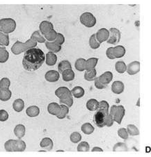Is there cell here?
<instances>
[{"instance_id": "6da1fadb", "label": "cell", "mask_w": 151, "mask_h": 157, "mask_svg": "<svg viewBox=\"0 0 151 157\" xmlns=\"http://www.w3.org/2000/svg\"><path fill=\"white\" fill-rule=\"evenodd\" d=\"M45 61V55L41 49L33 48L25 52L22 66L29 72H33L42 66Z\"/></svg>"}, {"instance_id": "7a4b0ae2", "label": "cell", "mask_w": 151, "mask_h": 157, "mask_svg": "<svg viewBox=\"0 0 151 157\" xmlns=\"http://www.w3.org/2000/svg\"><path fill=\"white\" fill-rule=\"evenodd\" d=\"M37 41H36L32 36L27 40L25 43H22L19 40H17L14 44V45L11 48L12 53L15 55H19L20 54L25 52L28 49L31 48H36L37 46Z\"/></svg>"}, {"instance_id": "3957f363", "label": "cell", "mask_w": 151, "mask_h": 157, "mask_svg": "<svg viewBox=\"0 0 151 157\" xmlns=\"http://www.w3.org/2000/svg\"><path fill=\"white\" fill-rule=\"evenodd\" d=\"M16 22L13 18H2L0 20V32L9 34L16 29Z\"/></svg>"}, {"instance_id": "277c9868", "label": "cell", "mask_w": 151, "mask_h": 157, "mask_svg": "<svg viewBox=\"0 0 151 157\" xmlns=\"http://www.w3.org/2000/svg\"><path fill=\"white\" fill-rule=\"evenodd\" d=\"M109 114L111 115L114 122L121 124L122 120H123L125 114H126V109H125L124 106L122 105H113L110 108V111H109Z\"/></svg>"}, {"instance_id": "5b68a950", "label": "cell", "mask_w": 151, "mask_h": 157, "mask_svg": "<svg viewBox=\"0 0 151 157\" xmlns=\"http://www.w3.org/2000/svg\"><path fill=\"white\" fill-rule=\"evenodd\" d=\"M79 21L82 25L87 28H92L97 23V20L94 15L90 12H85L79 17Z\"/></svg>"}, {"instance_id": "8992f818", "label": "cell", "mask_w": 151, "mask_h": 157, "mask_svg": "<svg viewBox=\"0 0 151 157\" xmlns=\"http://www.w3.org/2000/svg\"><path fill=\"white\" fill-rule=\"evenodd\" d=\"M108 114V113H106L103 110L98 109L96 110L94 116H93V122H94V124L99 128H103L105 127L106 116Z\"/></svg>"}, {"instance_id": "52a82bcc", "label": "cell", "mask_w": 151, "mask_h": 157, "mask_svg": "<svg viewBox=\"0 0 151 157\" xmlns=\"http://www.w3.org/2000/svg\"><path fill=\"white\" fill-rule=\"evenodd\" d=\"M109 36L108 40H106L107 43L111 44H117L120 40H121V31L116 28H110L109 29Z\"/></svg>"}, {"instance_id": "ba28073f", "label": "cell", "mask_w": 151, "mask_h": 157, "mask_svg": "<svg viewBox=\"0 0 151 157\" xmlns=\"http://www.w3.org/2000/svg\"><path fill=\"white\" fill-rule=\"evenodd\" d=\"M55 95L57 98H59V99H64L72 97L70 90L65 86H62V87L57 88L55 90Z\"/></svg>"}, {"instance_id": "9c48e42d", "label": "cell", "mask_w": 151, "mask_h": 157, "mask_svg": "<svg viewBox=\"0 0 151 157\" xmlns=\"http://www.w3.org/2000/svg\"><path fill=\"white\" fill-rule=\"evenodd\" d=\"M52 29H54V25L49 21H42L40 23V25H39V31H40L43 36L46 34L47 33H48L49 31H50Z\"/></svg>"}, {"instance_id": "30bf717a", "label": "cell", "mask_w": 151, "mask_h": 157, "mask_svg": "<svg viewBox=\"0 0 151 157\" xmlns=\"http://www.w3.org/2000/svg\"><path fill=\"white\" fill-rule=\"evenodd\" d=\"M96 39L100 44L108 40L109 36V31L106 28H102L99 29L97 33H95Z\"/></svg>"}, {"instance_id": "8fae6325", "label": "cell", "mask_w": 151, "mask_h": 157, "mask_svg": "<svg viewBox=\"0 0 151 157\" xmlns=\"http://www.w3.org/2000/svg\"><path fill=\"white\" fill-rule=\"evenodd\" d=\"M140 71V63L139 61H132L127 65L126 72L130 75H134Z\"/></svg>"}, {"instance_id": "7c38bea8", "label": "cell", "mask_w": 151, "mask_h": 157, "mask_svg": "<svg viewBox=\"0 0 151 157\" xmlns=\"http://www.w3.org/2000/svg\"><path fill=\"white\" fill-rule=\"evenodd\" d=\"M59 72L58 71H56V70H49L45 75V80L48 82H56L57 81H59Z\"/></svg>"}, {"instance_id": "4fadbf2b", "label": "cell", "mask_w": 151, "mask_h": 157, "mask_svg": "<svg viewBox=\"0 0 151 157\" xmlns=\"http://www.w3.org/2000/svg\"><path fill=\"white\" fill-rule=\"evenodd\" d=\"M26 147L25 142L21 139L13 140V151H24Z\"/></svg>"}, {"instance_id": "5bb4252c", "label": "cell", "mask_w": 151, "mask_h": 157, "mask_svg": "<svg viewBox=\"0 0 151 157\" xmlns=\"http://www.w3.org/2000/svg\"><path fill=\"white\" fill-rule=\"evenodd\" d=\"M124 83L121 81H115L111 85V91L116 95H120L124 91Z\"/></svg>"}, {"instance_id": "9a60e30c", "label": "cell", "mask_w": 151, "mask_h": 157, "mask_svg": "<svg viewBox=\"0 0 151 157\" xmlns=\"http://www.w3.org/2000/svg\"><path fill=\"white\" fill-rule=\"evenodd\" d=\"M98 78L103 84L107 86L113 79V74L110 71H106L98 77Z\"/></svg>"}, {"instance_id": "2e32d148", "label": "cell", "mask_w": 151, "mask_h": 157, "mask_svg": "<svg viewBox=\"0 0 151 157\" xmlns=\"http://www.w3.org/2000/svg\"><path fill=\"white\" fill-rule=\"evenodd\" d=\"M45 46L49 52H53L54 54L58 53V52L61 50V45L56 43L55 41H45Z\"/></svg>"}, {"instance_id": "e0dca14e", "label": "cell", "mask_w": 151, "mask_h": 157, "mask_svg": "<svg viewBox=\"0 0 151 157\" xmlns=\"http://www.w3.org/2000/svg\"><path fill=\"white\" fill-rule=\"evenodd\" d=\"M40 147L46 151H51L54 147L53 141L49 138H44L41 141Z\"/></svg>"}, {"instance_id": "ac0fdd59", "label": "cell", "mask_w": 151, "mask_h": 157, "mask_svg": "<svg viewBox=\"0 0 151 157\" xmlns=\"http://www.w3.org/2000/svg\"><path fill=\"white\" fill-rule=\"evenodd\" d=\"M61 111V106L58 103L52 102L48 106V113L52 116H58Z\"/></svg>"}, {"instance_id": "d6986e66", "label": "cell", "mask_w": 151, "mask_h": 157, "mask_svg": "<svg viewBox=\"0 0 151 157\" xmlns=\"http://www.w3.org/2000/svg\"><path fill=\"white\" fill-rule=\"evenodd\" d=\"M126 53V49L123 45H117L113 48V54L115 59L122 58Z\"/></svg>"}, {"instance_id": "ffe728a7", "label": "cell", "mask_w": 151, "mask_h": 157, "mask_svg": "<svg viewBox=\"0 0 151 157\" xmlns=\"http://www.w3.org/2000/svg\"><path fill=\"white\" fill-rule=\"evenodd\" d=\"M45 63L48 66H53L56 63L57 56L53 52H49L45 55Z\"/></svg>"}, {"instance_id": "44dd1931", "label": "cell", "mask_w": 151, "mask_h": 157, "mask_svg": "<svg viewBox=\"0 0 151 157\" xmlns=\"http://www.w3.org/2000/svg\"><path fill=\"white\" fill-rule=\"evenodd\" d=\"M26 133V128L23 124H17L14 128V133L18 139H22L25 136Z\"/></svg>"}, {"instance_id": "7402d4cb", "label": "cell", "mask_w": 151, "mask_h": 157, "mask_svg": "<svg viewBox=\"0 0 151 157\" xmlns=\"http://www.w3.org/2000/svg\"><path fill=\"white\" fill-rule=\"evenodd\" d=\"M70 92H71L72 95L77 99L82 98L85 94L84 89L81 86H75L72 89V90H70Z\"/></svg>"}, {"instance_id": "603a6c76", "label": "cell", "mask_w": 151, "mask_h": 157, "mask_svg": "<svg viewBox=\"0 0 151 157\" xmlns=\"http://www.w3.org/2000/svg\"><path fill=\"white\" fill-rule=\"evenodd\" d=\"M62 74V78L64 82H71V81L74 80L75 77V75L73 70L72 69L66 70L61 73Z\"/></svg>"}, {"instance_id": "cb8c5ba5", "label": "cell", "mask_w": 151, "mask_h": 157, "mask_svg": "<svg viewBox=\"0 0 151 157\" xmlns=\"http://www.w3.org/2000/svg\"><path fill=\"white\" fill-rule=\"evenodd\" d=\"M26 113L30 117H37L40 114V109L37 106H31L26 110Z\"/></svg>"}, {"instance_id": "d4e9b609", "label": "cell", "mask_w": 151, "mask_h": 157, "mask_svg": "<svg viewBox=\"0 0 151 157\" xmlns=\"http://www.w3.org/2000/svg\"><path fill=\"white\" fill-rule=\"evenodd\" d=\"M98 59L92 57L87 60H86V65H85V70H91L94 69L97 65L98 63Z\"/></svg>"}, {"instance_id": "484cf974", "label": "cell", "mask_w": 151, "mask_h": 157, "mask_svg": "<svg viewBox=\"0 0 151 157\" xmlns=\"http://www.w3.org/2000/svg\"><path fill=\"white\" fill-rule=\"evenodd\" d=\"M12 92L10 89H0V100L2 101H9L11 98Z\"/></svg>"}, {"instance_id": "4316f807", "label": "cell", "mask_w": 151, "mask_h": 157, "mask_svg": "<svg viewBox=\"0 0 151 157\" xmlns=\"http://www.w3.org/2000/svg\"><path fill=\"white\" fill-rule=\"evenodd\" d=\"M25 108V102L22 99H17L13 103V109L15 111L20 113L23 111Z\"/></svg>"}, {"instance_id": "83f0119b", "label": "cell", "mask_w": 151, "mask_h": 157, "mask_svg": "<svg viewBox=\"0 0 151 157\" xmlns=\"http://www.w3.org/2000/svg\"><path fill=\"white\" fill-rule=\"evenodd\" d=\"M9 59V53L6 50V47L0 45V63H4Z\"/></svg>"}, {"instance_id": "f1b7e54d", "label": "cell", "mask_w": 151, "mask_h": 157, "mask_svg": "<svg viewBox=\"0 0 151 157\" xmlns=\"http://www.w3.org/2000/svg\"><path fill=\"white\" fill-rule=\"evenodd\" d=\"M98 105L99 101H98V100H96L95 99H91L87 101L86 106H87V109L88 111H94L98 109Z\"/></svg>"}, {"instance_id": "f546056e", "label": "cell", "mask_w": 151, "mask_h": 157, "mask_svg": "<svg viewBox=\"0 0 151 157\" xmlns=\"http://www.w3.org/2000/svg\"><path fill=\"white\" fill-rule=\"evenodd\" d=\"M69 69H72V65L70 61H67V60L62 61L59 63L58 70L59 73H62L64 71H65V70Z\"/></svg>"}, {"instance_id": "4dcf8cb0", "label": "cell", "mask_w": 151, "mask_h": 157, "mask_svg": "<svg viewBox=\"0 0 151 157\" xmlns=\"http://www.w3.org/2000/svg\"><path fill=\"white\" fill-rule=\"evenodd\" d=\"M96 75H97V71L95 68L91 70H86L84 73V78L88 82H92L96 78Z\"/></svg>"}, {"instance_id": "1f68e13d", "label": "cell", "mask_w": 151, "mask_h": 157, "mask_svg": "<svg viewBox=\"0 0 151 157\" xmlns=\"http://www.w3.org/2000/svg\"><path fill=\"white\" fill-rule=\"evenodd\" d=\"M81 130L83 133H85V134L90 135V134H91L93 132H94L95 129H94V127H93V125L91 124V123L87 122L82 125Z\"/></svg>"}, {"instance_id": "d6a6232c", "label": "cell", "mask_w": 151, "mask_h": 157, "mask_svg": "<svg viewBox=\"0 0 151 157\" xmlns=\"http://www.w3.org/2000/svg\"><path fill=\"white\" fill-rule=\"evenodd\" d=\"M85 65H86V59L83 58L78 59L75 63V67L77 71L83 72L85 70Z\"/></svg>"}, {"instance_id": "836d02e7", "label": "cell", "mask_w": 151, "mask_h": 157, "mask_svg": "<svg viewBox=\"0 0 151 157\" xmlns=\"http://www.w3.org/2000/svg\"><path fill=\"white\" fill-rule=\"evenodd\" d=\"M115 69L119 74H123L126 72L127 65L123 61H117L115 64Z\"/></svg>"}, {"instance_id": "e575fe53", "label": "cell", "mask_w": 151, "mask_h": 157, "mask_svg": "<svg viewBox=\"0 0 151 157\" xmlns=\"http://www.w3.org/2000/svg\"><path fill=\"white\" fill-rule=\"evenodd\" d=\"M127 132L128 135L132 136H135L139 134V129L134 124H128L126 128Z\"/></svg>"}, {"instance_id": "d590c367", "label": "cell", "mask_w": 151, "mask_h": 157, "mask_svg": "<svg viewBox=\"0 0 151 157\" xmlns=\"http://www.w3.org/2000/svg\"><path fill=\"white\" fill-rule=\"evenodd\" d=\"M88 43H89L90 48L93 49H97L100 46V43L98 41L97 39L95 37V34H93L89 38V41H88Z\"/></svg>"}, {"instance_id": "8d00e7d4", "label": "cell", "mask_w": 151, "mask_h": 157, "mask_svg": "<svg viewBox=\"0 0 151 157\" xmlns=\"http://www.w3.org/2000/svg\"><path fill=\"white\" fill-rule=\"evenodd\" d=\"M9 36L2 32H0V45L7 47L9 45Z\"/></svg>"}, {"instance_id": "74e56055", "label": "cell", "mask_w": 151, "mask_h": 157, "mask_svg": "<svg viewBox=\"0 0 151 157\" xmlns=\"http://www.w3.org/2000/svg\"><path fill=\"white\" fill-rule=\"evenodd\" d=\"M61 111H60V113L56 116L57 118H59L60 120H62L65 118L67 116V115L69 113V108L66 106L64 105V104H61Z\"/></svg>"}, {"instance_id": "f35d334b", "label": "cell", "mask_w": 151, "mask_h": 157, "mask_svg": "<svg viewBox=\"0 0 151 157\" xmlns=\"http://www.w3.org/2000/svg\"><path fill=\"white\" fill-rule=\"evenodd\" d=\"M32 36L35 39L36 41H37V43H45L46 40L45 39V38L43 37V36L41 34L40 31H39V30L35 31L34 32H33V33L32 34Z\"/></svg>"}, {"instance_id": "ab89813d", "label": "cell", "mask_w": 151, "mask_h": 157, "mask_svg": "<svg viewBox=\"0 0 151 157\" xmlns=\"http://www.w3.org/2000/svg\"><path fill=\"white\" fill-rule=\"evenodd\" d=\"M56 34H57L56 31L54 29H52V30H51L50 31H49L48 33H47L46 34L44 35L43 37L45 38L46 41L52 42V41H54V40H55V38L56 37Z\"/></svg>"}, {"instance_id": "60d3db41", "label": "cell", "mask_w": 151, "mask_h": 157, "mask_svg": "<svg viewBox=\"0 0 151 157\" xmlns=\"http://www.w3.org/2000/svg\"><path fill=\"white\" fill-rule=\"evenodd\" d=\"M11 81L9 78L4 77L0 80V89H9Z\"/></svg>"}, {"instance_id": "b9f144b4", "label": "cell", "mask_w": 151, "mask_h": 157, "mask_svg": "<svg viewBox=\"0 0 151 157\" xmlns=\"http://www.w3.org/2000/svg\"><path fill=\"white\" fill-rule=\"evenodd\" d=\"M90 150L89 144L86 141L80 143L77 146V151H88Z\"/></svg>"}, {"instance_id": "7bdbcfd3", "label": "cell", "mask_w": 151, "mask_h": 157, "mask_svg": "<svg viewBox=\"0 0 151 157\" xmlns=\"http://www.w3.org/2000/svg\"><path fill=\"white\" fill-rule=\"evenodd\" d=\"M70 141L73 143H77L82 140V136L79 132H73L70 136Z\"/></svg>"}, {"instance_id": "ee69618b", "label": "cell", "mask_w": 151, "mask_h": 157, "mask_svg": "<svg viewBox=\"0 0 151 157\" xmlns=\"http://www.w3.org/2000/svg\"><path fill=\"white\" fill-rule=\"evenodd\" d=\"M59 102L61 104H64V105L70 108V107H71L72 106V104H73V98H72V97H70V98L64 99H59Z\"/></svg>"}, {"instance_id": "f6af8a7d", "label": "cell", "mask_w": 151, "mask_h": 157, "mask_svg": "<svg viewBox=\"0 0 151 157\" xmlns=\"http://www.w3.org/2000/svg\"><path fill=\"white\" fill-rule=\"evenodd\" d=\"M98 109L103 110V111H105L106 113H109V103L105 100L101 101H100V102H99V105H98Z\"/></svg>"}, {"instance_id": "bcb514c9", "label": "cell", "mask_w": 151, "mask_h": 157, "mask_svg": "<svg viewBox=\"0 0 151 157\" xmlns=\"http://www.w3.org/2000/svg\"><path fill=\"white\" fill-rule=\"evenodd\" d=\"M118 134L120 137L124 140H126L129 136L127 132L126 129H125V128H121V129H119L118 130Z\"/></svg>"}, {"instance_id": "7dc6e473", "label": "cell", "mask_w": 151, "mask_h": 157, "mask_svg": "<svg viewBox=\"0 0 151 157\" xmlns=\"http://www.w3.org/2000/svg\"><path fill=\"white\" fill-rule=\"evenodd\" d=\"M54 41H55L56 43H57L58 44H59L60 45H62V44L65 43L64 36L61 33H57L56 37L55 38V40H54Z\"/></svg>"}, {"instance_id": "c3c4849f", "label": "cell", "mask_w": 151, "mask_h": 157, "mask_svg": "<svg viewBox=\"0 0 151 157\" xmlns=\"http://www.w3.org/2000/svg\"><path fill=\"white\" fill-rule=\"evenodd\" d=\"M9 115L5 110H0V121L5 122L9 119Z\"/></svg>"}, {"instance_id": "681fc988", "label": "cell", "mask_w": 151, "mask_h": 157, "mask_svg": "<svg viewBox=\"0 0 151 157\" xmlns=\"http://www.w3.org/2000/svg\"><path fill=\"white\" fill-rule=\"evenodd\" d=\"M13 140H9L4 143V148L6 151H13Z\"/></svg>"}, {"instance_id": "f907efd6", "label": "cell", "mask_w": 151, "mask_h": 157, "mask_svg": "<svg viewBox=\"0 0 151 157\" xmlns=\"http://www.w3.org/2000/svg\"><path fill=\"white\" fill-rule=\"evenodd\" d=\"M94 83H95V88H98V89H100V90H102V89H105L106 87V86L103 84V83L100 82V80H99L98 77H96L94 79Z\"/></svg>"}, {"instance_id": "816d5d0a", "label": "cell", "mask_w": 151, "mask_h": 157, "mask_svg": "<svg viewBox=\"0 0 151 157\" xmlns=\"http://www.w3.org/2000/svg\"><path fill=\"white\" fill-rule=\"evenodd\" d=\"M114 120L111 117V115L108 114L107 116H106V119H105V126L106 127H111L114 124Z\"/></svg>"}, {"instance_id": "f5cc1de1", "label": "cell", "mask_w": 151, "mask_h": 157, "mask_svg": "<svg viewBox=\"0 0 151 157\" xmlns=\"http://www.w3.org/2000/svg\"><path fill=\"white\" fill-rule=\"evenodd\" d=\"M106 56L109 59H111V60L115 59V58H114V54H113V48H112V47H111V48H109L107 49H106Z\"/></svg>"}, {"instance_id": "db71d44e", "label": "cell", "mask_w": 151, "mask_h": 157, "mask_svg": "<svg viewBox=\"0 0 151 157\" xmlns=\"http://www.w3.org/2000/svg\"><path fill=\"white\" fill-rule=\"evenodd\" d=\"M92 151H103V150L99 147H94L92 149Z\"/></svg>"}]
</instances>
